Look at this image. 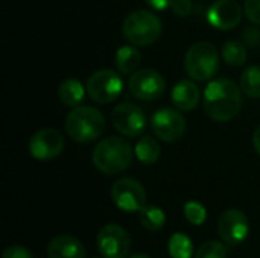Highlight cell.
Returning a JSON list of instances; mask_svg holds the SVG:
<instances>
[{"instance_id":"6da1fadb","label":"cell","mask_w":260,"mask_h":258,"mask_svg":"<svg viewBox=\"0 0 260 258\" xmlns=\"http://www.w3.org/2000/svg\"><path fill=\"white\" fill-rule=\"evenodd\" d=\"M242 106L241 85L232 79L212 81L204 91V111L216 122H229L238 116Z\"/></svg>"},{"instance_id":"7a4b0ae2","label":"cell","mask_w":260,"mask_h":258,"mask_svg":"<svg viewBox=\"0 0 260 258\" xmlns=\"http://www.w3.org/2000/svg\"><path fill=\"white\" fill-rule=\"evenodd\" d=\"M134 152L122 137H107L93 149L91 161L94 167L105 175H117L126 170L133 163Z\"/></svg>"},{"instance_id":"3957f363","label":"cell","mask_w":260,"mask_h":258,"mask_svg":"<svg viewBox=\"0 0 260 258\" xmlns=\"http://www.w3.org/2000/svg\"><path fill=\"white\" fill-rule=\"evenodd\" d=\"M105 129L104 114L93 106H75L66 117V132L78 143L98 140Z\"/></svg>"},{"instance_id":"277c9868","label":"cell","mask_w":260,"mask_h":258,"mask_svg":"<svg viewBox=\"0 0 260 258\" xmlns=\"http://www.w3.org/2000/svg\"><path fill=\"white\" fill-rule=\"evenodd\" d=\"M122 32L128 43L133 46L145 47L158 40L161 33V21L154 12L139 9L125 17Z\"/></svg>"},{"instance_id":"5b68a950","label":"cell","mask_w":260,"mask_h":258,"mask_svg":"<svg viewBox=\"0 0 260 258\" xmlns=\"http://www.w3.org/2000/svg\"><path fill=\"white\" fill-rule=\"evenodd\" d=\"M219 67L216 47L207 41H198L189 47L184 56V68L190 79L204 82L212 79Z\"/></svg>"},{"instance_id":"8992f818","label":"cell","mask_w":260,"mask_h":258,"mask_svg":"<svg viewBox=\"0 0 260 258\" xmlns=\"http://www.w3.org/2000/svg\"><path fill=\"white\" fill-rule=\"evenodd\" d=\"M85 90L88 97L96 103H110L114 102L123 91V81L119 73L104 68L98 70L87 79Z\"/></svg>"},{"instance_id":"52a82bcc","label":"cell","mask_w":260,"mask_h":258,"mask_svg":"<svg viewBox=\"0 0 260 258\" xmlns=\"http://www.w3.org/2000/svg\"><path fill=\"white\" fill-rule=\"evenodd\" d=\"M111 199L119 210L134 213L140 211L146 205V192L139 181L133 178H122L113 184Z\"/></svg>"},{"instance_id":"ba28073f","label":"cell","mask_w":260,"mask_h":258,"mask_svg":"<svg viewBox=\"0 0 260 258\" xmlns=\"http://www.w3.org/2000/svg\"><path fill=\"white\" fill-rule=\"evenodd\" d=\"M96 245L104 258H126L131 251L129 234L116 224H108L99 230Z\"/></svg>"},{"instance_id":"9c48e42d","label":"cell","mask_w":260,"mask_h":258,"mask_svg":"<svg viewBox=\"0 0 260 258\" xmlns=\"http://www.w3.org/2000/svg\"><path fill=\"white\" fill-rule=\"evenodd\" d=\"M111 123L119 134L128 138H134L143 135V131L146 128V116L137 105L125 102L119 103L113 109Z\"/></svg>"},{"instance_id":"30bf717a","label":"cell","mask_w":260,"mask_h":258,"mask_svg":"<svg viewBox=\"0 0 260 258\" xmlns=\"http://www.w3.org/2000/svg\"><path fill=\"white\" fill-rule=\"evenodd\" d=\"M151 128L154 135H157L160 140L174 143L184 135L186 120L177 108H161L154 113L151 119Z\"/></svg>"},{"instance_id":"8fae6325","label":"cell","mask_w":260,"mask_h":258,"mask_svg":"<svg viewBox=\"0 0 260 258\" xmlns=\"http://www.w3.org/2000/svg\"><path fill=\"white\" fill-rule=\"evenodd\" d=\"M129 91L136 99L140 100H155L158 99L166 88V81L154 68L136 70L128 82Z\"/></svg>"},{"instance_id":"7c38bea8","label":"cell","mask_w":260,"mask_h":258,"mask_svg":"<svg viewBox=\"0 0 260 258\" xmlns=\"http://www.w3.org/2000/svg\"><path fill=\"white\" fill-rule=\"evenodd\" d=\"M250 231V224L247 216L236 208H230L219 216L218 234L222 242L229 246H236L242 243Z\"/></svg>"},{"instance_id":"4fadbf2b","label":"cell","mask_w":260,"mask_h":258,"mask_svg":"<svg viewBox=\"0 0 260 258\" xmlns=\"http://www.w3.org/2000/svg\"><path fill=\"white\" fill-rule=\"evenodd\" d=\"M64 148V138L59 131L53 128H44L37 131L29 141V154L40 161H49L56 158Z\"/></svg>"},{"instance_id":"5bb4252c","label":"cell","mask_w":260,"mask_h":258,"mask_svg":"<svg viewBox=\"0 0 260 258\" xmlns=\"http://www.w3.org/2000/svg\"><path fill=\"white\" fill-rule=\"evenodd\" d=\"M207 21L219 30H232L242 20V8L235 0H215L207 9Z\"/></svg>"},{"instance_id":"9a60e30c","label":"cell","mask_w":260,"mask_h":258,"mask_svg":"<svg viewBox=\"0 0 260 258\" xmlns=\"http://www.w3.org/2000/svg\"><path fill=\"white\" fill-rule=\"evenodd\" d=\"M200 88L192 81H180L174 85L171 93V100L178 111H192L200 102Z\"/></svg>"},{"instance_id":"2e32d148","label":"cell","mask_w":260,"mask_h":258,"mask_svg":"<svg viewBox=\"0 0 260 258\" xmlns=\"http://www.w3.org/2000/svg\"><path fill=\"white\" fill-rule=\"evenodd\" d=\"M47 255L49 258H85V248L76 237L61 234L49 243Z\"/></svg>"},{"instance_id":"e0dca14e","label":"cell","mask_w":260,"mask_h":258,"mask_svg":"<svg viewBox=\"0 0 260 258\" xmlns=\"http://www.w3.org/2000/svg\"><path fill=\"white\" fill-rule=\"evenodd\" d=\"M87 93V90L84 88L82 82H79L78 79H73V78H69L66 81H62L58 87V97L59 100L67 105V106H78L82 99H84V94Z\"/></svg>"},{"instance_id":"ac0fdd59","label":"cell","mask_w":260,"mask_h":258,"mask_svg":"<svg viewBox=\"0 0 260 258\" xmlns=\"http://www.w3.org/2000/svg\"><path fill=\"white\" fill-rule=\"evenodd\" d=\"M142 55L136 46H122L116 52V67L122 75H129L137 70L140 65Z\"/></svg>"},{"instance_id":"d6986e66","label":"cell","mask_w":260,"mask_h":258,"mask_svg":"<svg viewBox=\"0 0 260 258\" xmlns=\"http://www.w3.org/2000/svg\"><path fill=\"white\" fill-rule=\"evenodd\" d=\"M137 160L143 164H154L160 158V144L152 135H142L134 148Z\"/></svg>"},{"instance_id":"ffe728a7","label":"cell","mask_w":260,"mask_h":258,"mask_svg":"<svg viewBox=\"0 0 260 258\" xmlns=\"http://www.w3.org/2000/svg\"><path fill=\"white\" fill-rule=\"evenodd\" d=\"M139 219H140L142 227L149 231H158L166 224L165 211L155 205H148V204L139 211Z\"/></svg>"},{"instance_id":"44dd1931","label":"cell","mask_w":260,"mask_h":258,"mask_svg":"<svg viewBox=\"0 0 260 258\" xmlns=\"http://www.w3.org/2000/svg\"><path fill=\"white\" fill-rule=\"evenodd\" d=\"M241 90L245 96L251 99L260 97V67L250 65L244 70L241 76Z\"/></svg>"},{"instance_id":"7402d4cb","label":"cell","mask_w":260,"mask_h":258,"mask_svg":"<svg viewBox=\"0 0 260 258\" xmlns=\"http://www.w3.org/2000/svg\"><path fill=\"white\" fill-rule=\"evenodd\" d=\"M222 58L229 65L241 67L247 61V49L242 43L230 40L222 46Z\"/></svg>"},{"instance_id":"603a6c76","label":"cell","mask_w":260,"mask_h":258,"mask_svg":"<svg viewBox=\"0 0 260 258\" xmlns=\"http://www.w3.org/2000/svg\"><path fill=\"white\" fill-rule=\"evenodd\" d=\"M169 255L172 258H192L193 245L190 239L183 233H175L168 243Z\"/></svg>"},{"instance_id":"cb8c5ba5","label":"cell","mask_w":260,"mask_h":258,"mask_svg":"<svg viewBox=\"0 0 260 258\" xmlns=\"http://www.w3.org/2000/svg\"><path fill=\"white\" fill-rule=\"evenodd\" d=\"M183 211H184L186 219L195 227L203 225L207 219V210L204 208L203 204H200L197 201H187L183 207Z\"/></svg>"},{"instance_id":"d4e9b609","label":"cell","mask_w":260,"mask_h":258,"mask_svg":"<svg viewBox=\"0 0 260 258\" xmlns=\"http://www.w3.org/2000/svg\"><path fill=\"white\" fill-rule=\"evenodd\" d=\"M227 246L221 242L210 240L201 245L195 254V258H227Z\"/></svg>"},{"instance_id":"484cf974","label":"cell","mask_w":260,"mask_h":258,"mask_svg":"<svg viewBox=\"0 0 260 258\" xmlns=\"http://www.w3.org/2000/svg\"><path fill=\"white\" fill-rule=\"evenodd\" d=\"M244 12L253 24L260 26V0H245Z\"/></svg>"},{"instance_id":"4316f807","label":"cell","mask_w":260,"mask_h":258,"mask_svg":"<svg viewBox=\"0 0 260 258\" xmlns=\"http://www.w3.org/2000/svg\"><path fill=\"white\" fill-rule=\"evenodd\" d=\"M242 40L244 44L248 47H256L260 43V30L256 26H248L242 32Z\"/></svg>"},{"instance_id":"83f0119b","label":"cell","mask_w":260,"mask_h":258,"mask_svg":"<svg viewBox=\"0 0 260 258\" xmlns=\"http://www.w3.org/2000/svg\"><path fill=\"white\" fill-rule=\"evenodd\" d=\"M192 8H193L192 0H172V3H171V9L178 17H187V15H190Z\"/></svg>"},{"instance_id":"f1b7e54d","label":"cell","mask_w":260,"mask_h":258,"mask_svg":"<svg viewBox=\"0 0 260 258\" xmlns=\"http://www.w3.org/2000/svg\"><path fill=\"white\" fill-rule=\"evenodd\" d=\"M2 258H32V254L27 248L24 246H18V245H12V246H8L3 254Z\"/></svg>"},{"instance_id":"f546056e","label":"cell","mask_w":260,"mask_h":258,"mask_svg":"<svg viewBox=\"0 0 260 258\" xmlns=\"http://www.w3.org/2000/svg\"><path fill=\"white\" fill-rule=\"evenodd\" d=\"M151 8H154V9H157V11H163V9H166V8H169L171 6V3H172V0H145Z\"/></svg>"},{"instance_id":"4dcf8cb0","label":"cell","mask_w":260,"mask_h":258,"mask_svg":"<svg viewBox=\"0 0 260 258\" xmlns=\"http://www.w3.org/2000/svg\"><path fill=\"white\" fill-rule=\"evenodd\" d=\"M253 146H254V151L260 155V123L257 125V128L254 129V134H253Z\"/></svg>"},{"instance_id":"1f68e13d","label":"cell","mask_w":260,"mask_h":258,"mask_svg":"<svg viewBox=\"0 0 260 258\" xmlns=\"http://www.w3.org/2000/svg\"><path fill=\"white\" fill-rule=\"evenodd\" d=\"M131 258H151L149 255H146V254H134Z\"/></svg>"}]
</instances>
